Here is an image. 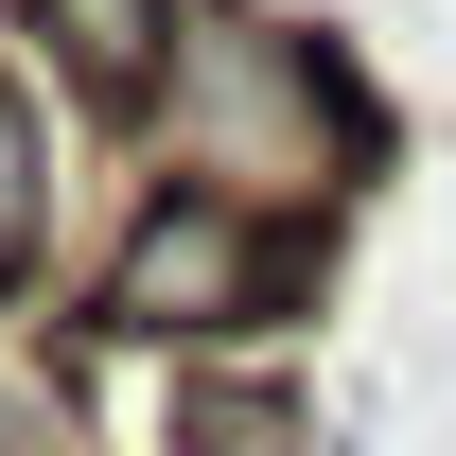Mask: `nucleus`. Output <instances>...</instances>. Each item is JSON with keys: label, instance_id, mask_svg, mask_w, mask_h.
Segmentation results:
<instances>
[{"label": "nucleus", "instance_id": "f257e3e1", "mask_svg": "<svg viewBox=\"0 0 456 456\" xmlns=\"http://www.w3.org/2000/svg\"><path fill=\"white\" fill-rule=\"evenodd\" d=\"M141 141H159V175H211V193H264V211H334L351 175L387 159V106H369V70L334 36L193 0V53H175Z\"/></svg>", "mask_w": 456, "mask_h": 456}, {"label": "nucleus", "instance_id": "f03ea898", "mask_svg": "<svg viewBox=\"0 0 456 456\" xmlns=\"http://www.w3.org/2000/svg\"><path fill=\"white\" fill-rule=\"evenodd\" d=\"M334 281V211H264V193H211V175H159L123 246L88 264V334L123 351H264L316 316Z\"/></svg>", "mask_w": 456, "mask_h": 456}, {"label": "nucleus", "instance_id": "7ed1b4c3", "mask_svg": "<svg viewBox=\"0 0 456 456\" xmlns=\"http://www.w3.org/2000/svg\"><path fill=\"white\" fill-rule=\"evenodd\" d=\"M0 18H18L36 88H70L88 123H159L175 53H193V0H0Z\"/></svg>", "mask_w": 456, "mask_h": 456}, {"label": "nucleus", "instance_id": "20e7f679", "mask_svg": "<svg viewBox=\"0 0 456 456\" xmlns=\"http://www.w3.org/2000/svg\"><path fill=\"white\" fill-rule=\"evenodd\" d=\"M159 456H316V439H298V403L264 387V369H228V351H175Z\"/></svg>", "mask_w": 456, "mask_h": 456}, {"label": "nucleus", "instance_id": "39448f33", "mask_svg": "<svg viewBox=\"0 0 456 456\" xmlns=\"http://www.w3.org/2000/svg\"><path fill=\"white\" fill-rule=\"evenodd\" d=\"M0 246L53 264V106H36V70H18V53H0Z\"/></svg>", "mask_w": 456, "mask_h": 456}, {"label": "nucleus", "instance_id": "423d86ee", "mask_svg": "<svg viewBox=\"0 0 456 456\" xmlns=\"http://www.w3.org/2000/svg\"><path fill=\"white\" fill-rule=\"evenodd\" d=\"M0 456H70V387L36 351H0Z\"/></svg>", "mask_w": 456, "mask_h": 456}]
</instances>
